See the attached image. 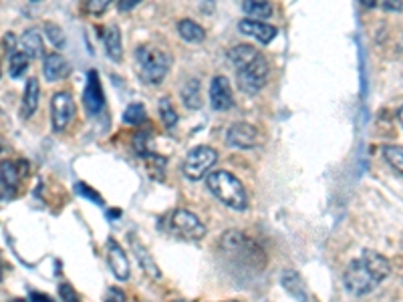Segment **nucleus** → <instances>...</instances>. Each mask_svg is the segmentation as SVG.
<instances>
[{"label": "nucleus", "mask_w": 403, "mask_h": 302, "mask_svg": "<svg viewBox=\"0 0 403 302\" xmlns=\"http://www.w3.org/2000/svg\"><path fill=\"white\" fill-rule=\"evenodd\" d=\"M389 272H391V264H389L387 256L375 250H365L361 258L353 260L347 266L343 282L351 294L365 296L386 280Z\"/></svg>", "instance_id": "1"}, {"label": "nucleus", "mask_w": 403, "mask_h": 302, "mask_svg": "<svg viewBox=\"0 0 403 302\" xmlns=\"http://www.w3.org/2000/svg\"><path fill=\"white\" fill-rule=\"evenodd\" d=\"M206 186L214 196L218 197L224 206H228L236 212H244L248 208V196H246L242 181L230 174L226 169H216L206 176Z\"/></svg>", "instance_id": "2"}, {"label": "nucleus", "mask_w": 403, "mask_h": 302, "mask_svg": "<svg viewBox=\"0 0 403 302\" xmlns=\"http://www.w3.org/2000/svg\"><path fill=\"white\" fill-rule=\"evenodd\" d=\"M135 63H138L140 77L147 85H159L166 79L168 71H170L172 59L161 49L149 47V45H141V47L135 49Z\"/></svg>", "instance_id": "3"}, {"label": "nucleus", "mask_w": 403, "mask_h": 302, "mask_svg": "<svg viewBox=\"0 0 403 302\" xmlns=\"http://www.w3.org/2000/svg\"><path fill=\"white\" fill-rule=\"evenodd\" d=\"M168 230L179 240L198 242L206 236V226L190 210H174L168 216Z\"/></svg>", "instance_id": "4"}, {"label": "nucleus", "mask_w": 403, "mask_h": 302, "mask_svg": "<svg viewBox=\"0 0 403 302\" xmlns=\"http://www.w3.org/2000/svg\"><path fill=\"white\" fill-rule=\"evenodd\" d=\"M216 161H218L216 149H212L208 145H198L186 156V160L182 163V172L190 181H200L208 176Z\"/></svg>", "instance_id": "5"}, {"label": "nucleus", "mask_w": 403, "mask_h": 302, "mask_svg": "<svg viewBox=\"0 0 403 302\" xmlns=\"http://www.w3.org/2000/svg\"><path fill=\"white\" fill-rule=\"evenodd\" d=\"M266 79H268V63H266L263 54L252 65L236 71L238 89L246 93V95H256L266 85Z\"/></svg>", "instance_id": "6"}, {"label": "nucleus", "mask_w": 403, "mask_h": 302, "mask_svg": "<svg viewBox=\"0 0 403 302\" xmlns=\"http://www.w3.org/2000/svg\"><path fill=\"white\" fill-rule=\"evenodd\" d=\"M220 246H222V250H224L226 254H230V256H240V258H244V260L250 258V262H252L254 258L264 260L261 248H258L252 240H248L242 232L238 230L226 232V234L222 236Z\"/></svg>", "instance_id": "7"}, {"label": "nucleus", "mask_w": 403, "mask_h": 302, "mask_svg": "<svg viewBox=\"0 0 403 302\" xmlns=\"http://www.w3.org/2000/svg\"><path fill=\"white\" fill-rule=\"evenodd\" d=\"M75 115V103L67 91H57L51 99V119H53V131H65Z\"/></svg>", "instance_id": "8"}, {"label": "nucleus", "mask_w": 403, "mask_h": 302, "mask_svg": "<svg viewBox=\"0 0 403 302\" xmlns=\"http://www.w3.org/2000/svg\"><path fill=\"white\" fill-rule=\"evenodd\" d=\"M226 143L236 149H252L261 143V133L254 125L250 123H234L226 131Z\"/></svg>", "instance_id": "9"}, {"label": "nucleus", "mask_w": 403, "mask_h": 302, "mask_svg": "<svg viewBox=\"0 0 403 302\" xmlns=\"http://www.w3.org/2000/svg\"><path fill=\"white\" fill-rule=\"evenodd\" d=\"M83 103H85L89 115H99L101 109L105 107V95H103V87H101L97 71H89L87 85H85V93H83Z\"/></svg>", "instance_id": "10"}, {"label": "nucleus", "mask_w": 403, "mask_h": 302, "mask_svg": "<svg viewBox=\"0 0 403 302\" xmlns=\"http://www.w3.org/2000/svg\"><path fill=\"white\" fill-rule=\"evenodd\" d=\"M210 103L216 111H228L234 105V95L230 81L224 75H216L210 83Z\"/></svg>", "instance_id": "11"}, {"label": "nucleus", "mask_w": 403, "mask_h": 302, "mask_svg": "<svg viewBox=\"0 0 403 302\" xmlns=\"http://www.w3.org/2000/svg\"><path fill=\"white\" fill-rule=\"evenodd\" d=\"M27 176V161H2L0 163V186L6 192H17L22 178Z\"/></svg>", "instance_id": "12"}, {"label": "nucleus", "mask_w": 403, "mask_h": 302, "mask_svg": "<svg viewBox=\"0 0 403 302\" xmlns=\"http://www.w3.org/2000/svg\"><path fill=\"white\" fill-rule=\"evenodd\" d=\"M238 29H240L242 35L252 36L254 40H258V43H263V45L272 43L277 33H279L277 27H272V24H268V22H264V20H252V18H242L240 24H238Z\"/></svg>", "instance_id": "13"}, {"label": "nucleus", "mask_w": 403, "mask_h": 302, "mask_svg": "<svg viewBox=\"0 0 403 302\" xmlns=\"http://www.w3.org/2000/svg\"><path fill=\"white\" fill-rule=\"evenodd\" d=\"M107 260H109V268L113 272V276L117 280H127L129 278V272H131V266H129V260H127V254L125 250L115 242V240H109V246H107Z\"/></svg>", "instance_id": "14"}, {"label": "nucleus", "mask_w": 403, "mask_h": 302, "mask_svg": "<svg viewBox=\"0 0 403 302\" xmlns=\"http://www.w3.org/2000/svg\"><path fill=\"white\" fill-rule=\"evenodd\" d=\"M129 246H131V252L135 254V258H138V262H140L141 270H143L149 278L159 280V278H161V270H159V266L156 264L154 256L149 254V250L145 248V246L141 244L140 240H138L133 234H129Z\"/></svg>", "instance_id": "15"}, {"label": "nucleus", "mask_w": 403, "mask_h": 302, "mask_svg": "<svg viewBox=\"0 0 403 302\" xmlns=\"http://www.w3.org/2000/svg\"><path fill=\"white\" fill-rule=\"evenodd\" d=\"M71 73V65L69 61L59 53H49L45 54V61H43V75L47 81H61L65 79L67 75Z\"/></svg>", "instance_id": "16"}, {"label": "nucleus", "mask_w": 403, "mask_h": 302, "mask_svg": "<svg viewBox=\"0 0 403 302\" xmlns=\"http://www.w3.org/2000/svg\"><path fill=\"white\" fill-rule=\"evenodd\" d=\"M20 49L29 59H38L45 54V47H43V33L41 29H27L24 35L20 36Z\"/></svg>", "instance_id": "17"}, {"label": "nucleus", "mask_w": 403, "mask_h": 302, "mask_svg": "<svg viewBox=\"0 0 403 302\" xmlns=\"http://www.w3.org/2000/svg\"><path fill=\"white\" fill-rule=\"evenodd\" d=\"M258 56H261L258 49H256V47H252V45H246V43H242V45H236V47H232V49L228 51L230 63L236 67V71H238V69H244V67H248V65H252Z\"/></svg>", "instance_id": "18"}, {"label": "nucleus", "mask_w": 403, "mask_h": 302, "mask_svg": "<svg viewBox=\"0 0 403 302\" xmlns=\"http://www.w3.org/2000/svg\"><path fill=\"white\" fill-rule=\"evenodd\" d=\"M103 43H105V53L111 61H122L123 56V40L122 31L117 24H109L103 33Z\"/></svg>", "instance_id": "19"}, {"label": "nucleus", "mask_w": 403, "mask_h": 302, "mask_svg": "<svg viewBox=\"0 0 403 302\" xmlns=\"http://www.w3.org/2000/svg\"><path fill=\"white\" fill-rule=\"evenodd\" d=\"M281 285L284 286L286 292H291V296H295L300 302H307V286L302 282L300 274L295 270H284L281 276Z\"/></svg>", "instance_id": "20"}, {"label": "nucleus", "mask_w": 403, "mask_h": 302, "mask_svg": "<svg viewBox=\"0 0 403 302\" xmlns=\"http://www.w3.org/2000/svg\"><path fill=\"white\" fill-rule=\"evenodd\" d=\"M38 101H41V87H38V81L35 77L27 81V87H24V95H22V115L29 119L33 117L38 109Z\"/></svg>", "instance_id": "21"}, {"label": "nucleus", "mask_w": 403, "mask_h": 302, "mask_svg": "<svg viewBox=\"0 0 403 302\" xmlns=\"http://www.w3.org/2000/svg\"><path fill=\"white\" fill-rule=\"evenodd\" d=\"M177 33L179 36L186 40V43H202L206 38V31L204 27H200L196 20H190V18H182L177 22Z\"/></svg>", "instance_id": "22"}, {"label": "nucleus", "mask_w": 403, "mask_h": 302, "mask_svg": "<svg viewBox=\"0 0 403 302\" xmlns=\"http://www.w3.org/2000/svg\"><path fill=\"white\" fill-rule=\"evenodd\" d=\"M182 101L188 109H200L202 107V91H200V79H188L182 87Z\"/></svg>", "instance_id": "23"}, {"label": "nucleus", "mask_w": 403, "mask_h": 302, "mask_svg": "<svg viewBox=\"0 0 403 302\" xmlns=\"http://www.w3.org/2000/svg\"><path fill=\"white\" fill-rule=\"evenodd\" d=\"M242 10L248 15V18L258 20V18H268L272 15V4L266 0H246L242 4Z\"/></svg>", "instance_id": "24"}, {"label": "nucleus", "mask_w": 403, "mask_h": 302, "mask_svg": "<svg viewBox=\"0 0 403 302\" xmlns=\"http://www.w3.org/2000/svg\"><path fill=\"white\" fill-rule=\"evenodd\" d=\"M383 158L386 161L403 176V147L402 145H386L383 147Z\"/></svg>", "instance_id": "25"}, {"label": "nucleus", "mask_w": 403, "mask_h": 302, "mask_svg": "<svg viewBox=\"0 0 403 302\" xmlns=\"http://www.w3.org/2000/svg\"><path fill=\"white\" fill-rule=\"evenodd\" d=\"M29 69V56L22 53V51H15V53L10 54V61H8V73H10V77H22L24 73Z\"/></svg>", "instance_id": "26"}, {"label": "nucleus", "mask_w": 403, "mask_h": 302, "mask_svg": "<svg viewBox=\"0 0 403 302\" xmlns=\"http://www.w3.org/2000/svg\"><path fill=\"white\" fill-rule=\"evenodd\" d=\"M159 117L166 125V129H174L175 123H177V113H175L174 105L168 97H161L159 99Z\"/></svg>", "instance_id": "27"}, {"label": "nucleus", "mask_w": 403, "mask_h": 302, "mask_svg": "<svg viewBox=\"0 0 403 302\" xmlns=\"http://www.w3.org/2000/svg\"><path fill=\"white\" fill-rule=\"evenodd\" d=\"M145 107L141 105V103H131V105L125 109V113H123V121L125 123H131V125H140L145 121Z\"/></svg>", "instance_id": "28"}, {"label": "nucleus", "mask_w": 403, "mask_h": 302, "mask_svg": "<svg viewBox=\"0 0 403 302\" xmlns=\"http://www.w3.org/2000/svg\"><path fill=\"white\" fill-rule=\"evenodd\" d=\"M45 33L49 36V40L53 43L54 47H63L65 45V35H63V29L57 27L53 22H47L45 24Z\"/></svg>", "instance_id": "29"}, {"label": "nucleus", "mask_w": 403, "mask_h": 302, "mask_svg": "<svg viewBox=\"0 0 403 302\" xmlns=\"http://www.w3.org/2000/svg\"><path fill=\"white\" fill-rule=\"evenodd\" d=\"M147 131H140V133H135V137H133V145H135V151L140 153V156H149V151H147Z\"/></svg>", "instance_id": "30"}, {"label": "nucleus", "mask_w": 403, "mask_h": 302, "mask_svg": "<svg viewBox=\"0 0 403 302\" xmlns=\"http://www.w3.org/2000/svg\"><path fill=\"white\" fill-rule=\"evenodd\" d=\"M59 294H61V299H63V302H79V296H77L75 288H73L71 285H61V286H59Z\"/></svg>", "instance_id": "31"}, {"label": "nucleus", "mask_w": 403, "mask_h": 302, "mask_svg": "<svg viewBox=\"0 0 403 302\" xmlns=\"http://www.w3.org/2000/svg\"><path fill=\"white\" fill-rule=\"evenodd\" d=\"M103 302H125V292H123L122 288H117V286H111L105 292Z\"/></svg>", "instance_id": "32"}, {"label": "nucleus", "mask_w": 403, "mask_h": 302, "mask_svg": "<svg viewBox=\"0 0 403 302\" xmlns=\"http://www.w3.org/2000/svg\"><path fill=\"white\" fill-rule=\"evenodd\" d=\"M87 8L91 15H103L109 8V2L107 0H93V2H89Z\"/></svg>", "instance_id": "33"}, {"label": "nucleus", "mask_w": 403, "mask_h": 302, "mask_svg": "<svg viewBox=\"0 0 403 302\" xmlns=\"http://www.w3.org/2000/svg\"><path fill=\"white\" fill-rule=\"evenodd\" d=\"M4 47H6V53H15V51H18L17 49V38H15V35L13 33H6L4 35Z\"/></svg>", "instance_id": "34"}, {"label": "nucleus", "mask_w": 403, "mask_h": 302, "mask_svg": "<svg viewBox=\"0 0 403 302\" xmlns=\"http://www.w3.org/2000/svg\"><path fill=\"white\" fill-rule=\"evenodd\" d=\"M77 190H79V192H83V194H85V197H91V199H93L95 204H101V197L97 196V194H95V192H93L91 188H87L85 183H79V186H77Z\"/></svg>", "instance_id": "35"}, {"label": "nucleus", "mask_w": 403, "mask_h": 302, "mask_svg": "<svg viewBox=\"0 0 403 302\" xmlns=\"http://www.w3.org/2000/svg\"><path fill=\"white\" fill-rule=\"evenodd\" d=\"M140 4V0H122L117 6H119V10H131V8H135Z\"/></svg>", "instance_id": "36"}, {"label": "nucleus", "mask_w": 403, "mask_h": 302, "mask_svg": "<svg viewBox=\"0 0 403 302\" xmlns=\"http://www.w3.org/2000/svg\"><path fill=\"white\" fill-rule=\"evenodd\" d=\"M381 8H387V10H402V2H393V0H386L383 4H379Z\"/></svg>", "instance_id": "37"}, {"label": "nucleus", "mask_w": 403, "mask_h": 302, "mask_svg": "<svg viewBox=\"0 0 403 302\" xmlns=\"http://www.w3.org/2000/svg\"><path fill=\"white\" fill-rule=\"evenodd\" d=\"M31 299H33V302H53L49 296H45V294H36V292L31 294Z\"/></svg>", "instance_id": "38"}, {"label": "nucleus", "mask_w": 403, "mask_h": 302, "mask_svg": "<svg viewBox=\"0 0 403 302\" xmlns=\"http://www.w3.org/2000/svg\"><path fill=\"white\" fill-rule=\"evenodd\" d=\"M397 119H400V123L403 125V107L400 109V111H397Z\"/></svg>", "instance_id": "39"}, {"label": "nucleus", "mask_w": 403, "mask_h": 302, "mask_svg": "<svg viewBox=\"0 0 403 302\" xmlns=\"http://www.w3.org/2000/svg\"><path fill=\"white\" fill-rule=\"evenodd\" d=\"M4 149H6V145H4V142L0 139V153H4Z\"/></svg>", "instance_id": "40"}, {"label": "nucleus", "mask_w": 403, "mask_h": 302, "mask_svg": "<svg viewBox=\"0 0 403 302\" xmlns=\"http://www.w3.org/2000/svg\"><path fill=\"white\" fill-rule=\"evenodd\" d=\"M174 302H192V301H186V299H179V301H174Z\"/></svg>", "instance_id": "41"}, {"label": "nucleus", "mask_w": 403, "mask_h": 302, "mask_svg": "<svg viewBox=\"0 0 403 302\" xmlns=\"http://www.w3.org/2000/svg\"><path fill=\"white\" fill-rule=\"evenodd\" d=\"M0 280H2V266H0Z\"/></svg>", "instance_id": "42"}, {"label": "nucleus", "mask_w": 403, "mask_h": 302, "mask_svg": "<svg viewBox=\"0 0 403 302\" xmlns=\"http://www.w3.org/2000/svg\"><path fill=\"white\" fill-rule=\"evenodd\" d=\"M232 302H234V301H232Z\"/></svg>", "instance_id": "43"}]
</instances>
